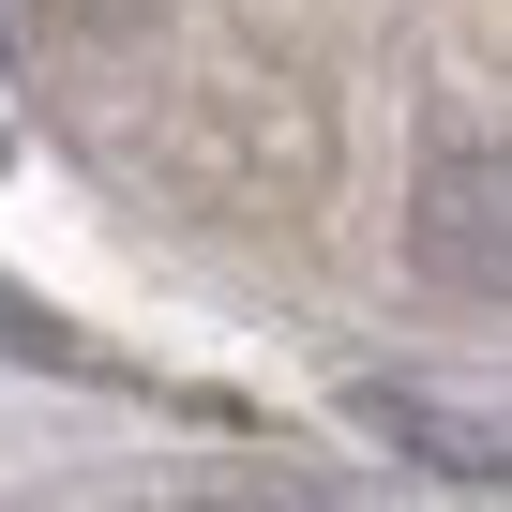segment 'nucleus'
<instances>
[{
  "label": "nucleus",
  "mask_w": 512,
  "mask_h": 512,
  "mask_svg": "<svg viewBox=\"0 0 512 512\" xmlns=\"http://www.w3.org/2000/svg\"><path fill=\"white\" fill-rule=\"evenodd\" d=\"M407 241H422V272L467 287V302H512V136H452L407 196Z\"/></svg>",
  "instance_id": "obj_1"
},
{
  "label": "nucleus",
  "mask_w": 512,
  "mask_h": 512,
  "mask_svg": "<svg viewBox=\"0 0 512 512\" xmlns=\"http://www.w3.org/2000/svg\"><path fill=\"white\" fill-rule=\"evenodd\" d=\"M362 422H377L392 452H437L452 482H512V422H467V407H437V392H362Z\"/></svg>",
  "instance_id": "obj_2"
},
{
  "label": "nucleus",
  "mask_w": 512,
  "mask_h": 512,
  "mask_svg": "<svg viewBox=\"0 0 512 512\" xmlns=\"http://www.w3.org/2000/svg\"><path fill=\"white\" fill-rule=\"evenodd\" d=\"M0 362H46V377H76L91 347H76V332H61L46 302H16V287H0Z\"/></svg>",
  "instance_id": "obj_3"
}]
</instances>
